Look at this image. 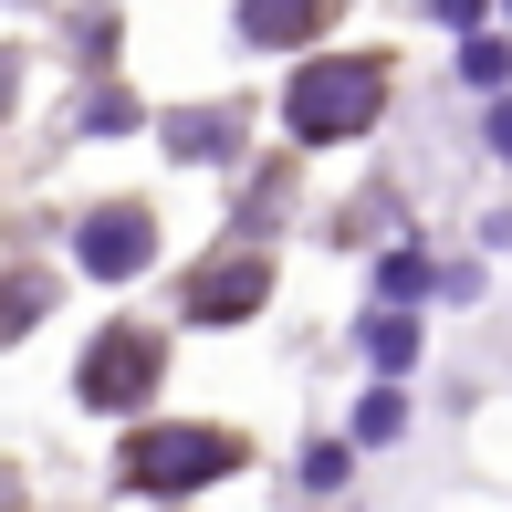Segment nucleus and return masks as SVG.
Here are the masks:
<instances>
[{"mask_svg":"<svg viewBox=\"0 0 512 512\" xmlns=\"http://www.w3.org/2000/svg\"><path fill=\"white\" fill-rule=\"evenodd\" d=\"M387 105V63L377 53H335V63H304L283 95V126L304 136V147H335V136H366Z\"/></svg>","mask_w":512,"mask_h":512,"instance_id":"nucleus-1","label":"nucleus"},{"mask_svg":"<svg viewBox=\"0 0 512 512\" xmlns=\"http://www.w3.org/2000/svg\"><path fill=\"white\" fill-rule=\"evenodd\" d=\"M230 439L220 429H136L126 439V492H199V481L230 471Z\"/></svg>","mask_w":512,"mask_h":512,"instance_id":"nucleus-2","label":"nucleus"},{"mask_svg":"<svg viewBox=\"0 0 512 512\" xmlns=\"http://www.w3.org/2000/svg\"><path fill=\"white\" fill-rule=\"evenodd\" d=\"M157 366H168V345H157V335H136V324H115L95 356L74 366V387H84V408H136Z\"/></svg>","mask_w":512,"mask_h":512,"instance_id":"nucleus-3","label":"nucleus"},{"mask_svg":"<svg viewBox=\"0 0 512 512\" xmlns=\"http://www.w3.org/2000/svg\"><path fill=\"white\" fill-rule=\"evenodd\" d=\"M74 251H84V272H95V283H126V272H147L157 220H147V209H84Z\"/></svg>","mask_w":512,"mask_h":512,"instance_id":"nucleus-4","label":"nucleus"},{"mask_svg":"<svg viewBox=\"0 0 512 512\" xmlns=\"http://www.w3.org/2000/svg\"><path fill=\"white\" fill-rule=\"evenodd\" d=\"M262 293H272V272H262V262H209V272H199V293H189V314H199V324H230V314L262 304Z\"/></svg>","mask_w":512,"mask_h":512,"instance_id":"nucleus-5","label":"nucleus"},{"mask_svg":"<svg viewBox=\"0 0 512 512\" xmlns=\"http://www.w3.org/2000/svg\"><path fill=\"white\" fill-rule=\"evenodd\" d=\"M335 0H241V42L251 53H283V42H314V21Z\"/></svg>","mask_w":512,"mask_h":512,"instance_id":"nucleus-6","label":"nucleus"},{"mask_svg":"<svg viewBox=\"0 0 512 512\" xmlns=\"http://www.w3.org/2000/svg\"><path fill=\"white\" fill-rule=\"evenodd\" d=\"M377 293H387V304H418V293H429V251H387V262H377Z\"/></svg>","mask_w":512,"mask_h":512,"instance_id":"nucleus-7","label":"nucleus"},{"mask_svg":"<svg viewBox=\"0 0 512 512\" xmlns=\"http://www.w3.org/2000/svg\"><path fill=\"white\" fill-rule=\"evenodd\" d=\"M366 356H377V366H418V324L408 314H377V324H366Z\"/></svg>","mask_w":512,"mask_h":512,"instance_id":"nucleus-8","label":"nucleus"},{"mask_svg":"<svg viewBox=\"0 0 512 512\" xmlns=\"http://www.w3.org/2000/svg\"><path fill=\"white\" fill-rule=\"evenodd\" d=\"M460 74H471V84H502V74H512V42H502V32H481L471 53H460Z\"/></svg>","mask_w":512,"mask_h":512,"instance_id":"nucleus-9","label":"nucleus"},{"mask_svg":"<svg viewBox=\"0 0 512 512\" xmlns=\"http://www.w3.org/2000/svg\"><path fill=\"white\" fill-rule=\"evenodd\" d=\"M168 147L178 157H220V126H209V115H168Z\"/></svg>","mask_w":512,"mask_h":512,"instance_id":"nucleus-10","label":"nucleus"},{"mask_svg":"<svg viewBox=\"0 0 512 512\" xmlns=\"http://www.w3.org/2000/svg\"><path fill=\"white\" fill-rule=\"evenodd\" d=\"M366 439H398V387H377V398H366V418H356Z\"/></svg>","mask_w":512,"mask_h":512,"instance_id":"nucleus-11","label":"nucleus"},{"mask_svg":"<svg viewBox=\"0 0 512 512\" xmlns=\"http://www.w3.org/2000/svg\"><path fill=\"white\" fill-rule=\"evenodd\" d=\"M492 147H502V157H512V95H502V105H492Z\"/></svg>","mask_w":512,"mask_h":512,"instance_id":"nucleus-12","label":"nucleus"}]
</instances>
